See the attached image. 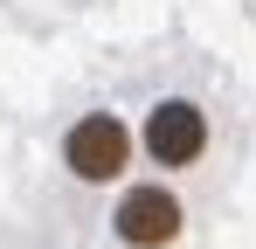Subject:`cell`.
<instances>
[{
  "label": "cell",
  "instance_id": "6da1fadb",
  "mask_svg": "<svg viewBox=\"0 0 256 249\" xmlns=\"http://www.w3.org/2000/svg\"><path fill=\"white\" fill-rule=\"evenodd\" d=\"M125 152H132V132L111 111H90L76 132H70V146H62V160L76 180H118L125 173Z\"/></svg>",
  "mask_w": 256,
  "mask_h": 249
},
{
  "label": "cell",
  "instance_id": "7a4b0ae2",
  "mask_svg": "<svg viewBox=\"0 0 256 249\" xmlns=\"http://www.w3.org/2000/svg\"><path fill=\"white\" fill-rule=\"evenodd\" d=\"M201 146H208V118H201V104H187V97L152 104V118H146V152H152L160 166H194Z\"/></svg>",
  "mask_w": 256,
  "mask_h": 249
},
{
  "label": "cell",
  "instance_id": "3957f363",
  "mask_svg": "<svg viewBox=\"0 0 256 249\" xmlns=\"http://www.w3.org/2000/svg\"><path fill=\"white\" fill-rule=\"evenodd\" d=\"M111 228L132 249H160V242L180 236V201H173L166 187H132L125 201H118V214H111Z\"/></svg>",
  "mask_w": 256,
  "mask_h": 249
}]
</instances>
